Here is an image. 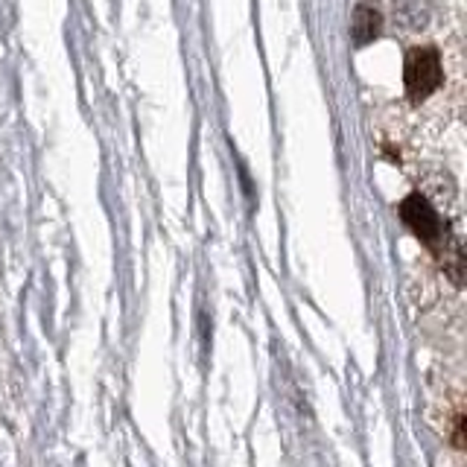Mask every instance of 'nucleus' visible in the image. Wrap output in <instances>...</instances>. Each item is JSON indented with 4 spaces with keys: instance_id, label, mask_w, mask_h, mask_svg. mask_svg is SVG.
I'll return each instance as SVG.
<instances>
[{
    "instance_id": "obj_1",
    "label": "nucleus",
    "mask_w": 467,
    "mask_h": 467,
    "mask_svg": "<svg viewBox=\"0 0 467 467\" xmlns=\"http://www.w3.org/2000/svg\"><path fill=\"white\" fill-rule=\"evenodd\" d=\"M444 79L441 70V53L438 47H412L406 56V67H403V82H406V94L412 102H423L438 91V85Z\"/></svg>"
},
{
    "instance_id": "obj_2",
    "label": "nucleus",
    "mask_w": 467,
    "mask_h": 467,
    "mask_svg": "<svg viewBox=\"0 0 467 467\" xmlns=\"http://www.w3.org/2000/svg\"><path fill=\"white\" fill-rule=\"evenodd\" d=\"M379 29H383V15L368 4H359L354 9V18H350V38H354L357 47L371 44L379 36Z\"/></svg>"
}]
</instances>
